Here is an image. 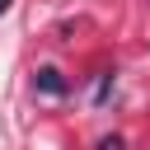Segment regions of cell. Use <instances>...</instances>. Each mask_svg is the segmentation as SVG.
I'll use <instances>...</instances> for the list:
<instances>
[{"instance_id":"obj_3","label":"cell","mask_w":150,"mask_h":150,"mask_svg":"<svg viewBox=\"0 0 150 150\" xmlns=\"http://www.w3.org/2000/svg\"><path fill=\"white\" fill-rule=\"evenodd\" d=\"M5 9H9V0H0V14H5Z\"/></svg>"},{"instance_id":"obj_2","label":"cell","mask_w":150,"mask_h":150,"mask_svg":"<svg viewBox=\"0 0 150 150\" xmlns=\"http://www.w3.org/2000/svg\"><path fill=\"white\" fill-rule=\"evenodd\" d=\"M98 150H122V136H103V141H98Z\"/></svg>"},{"instance_id":"obj_1","label":"cell","mask_w":150,"mask_h":150,"mask_svg":"<svg viewBox=\"0 0 150 150\" xmlns=\"http://www.w3.org/2000/svg\"><path fill=\"white\" fill-rule=\"evenodd\" d=\"M33 89H38V94H66L70 84L61 80V70H56V66H42V70L33 75Z\"/></svg>"}]
</instances>
